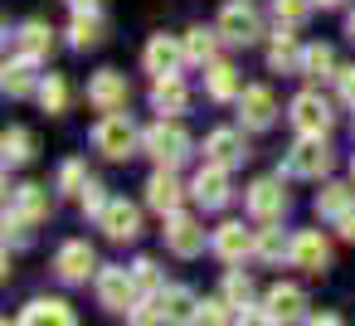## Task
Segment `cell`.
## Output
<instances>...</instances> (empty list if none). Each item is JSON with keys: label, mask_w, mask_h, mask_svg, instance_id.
I'll use <instances>...</instances> for the list:
<instances>
[{"label": "cell", "mask_w": 355, "mask_h": 326, "mask_svg": "<svg viewBox=\"0 0 355 326\" xmlns=\"http://www.w3.org/2000/svg\"><path fill=\"white\" fill-rule=\"evenodd\" d=\"M40 83H44V74H40V64H35V59H25V54L6 59V78H0V88H6L10 98H35V93H40Z\"/></svg>", "instance_id": "cell-24"}, {"label": "cell", "mask_w": 355, "mask_h": 326, "mask_svg": "<svg viewBox=\"0 0 355 326\" xmlns=\"http://www.w3.org/2000/svg\"><path fill=\"white\" fill-rule=\"evenodd\" d=\"M107 40V15L103 10H73V20H69V44L78 49V54H88V49H98Z\"/></svg>", "instance_id": "cell-25"}, {"label": "cell", "mask_w": 355, "mask_h": 326, "mask_svg": "<svg viewBox=\"0 0 355 326\" xmlns=\"http://www.w3.org/2000/svg\"><path fill=\"white\" fill-rule=\"evenodd\" d=\"M239 108V122H243V132H268L272 122H277V93L268 88V83H248L243 88V98L234 103Z\"/></svg>", "instance_id": "cell-9"}, {"label": "cell", "mask_w": 355, "mask_h": 326, "mask_svg": "<svg viewBox=\"0 0 355 326\" xmlns=\"http://www.w3.org/2000/svg\"><path fill=\"white\" fill-rule=\"evenodd\" d=\"M287 122H292V132H297V137H331V127H336L331 98H321L316 88L297 93V98L287 103Z\"/></svg>", "instance_id": "cell-5"}, {"label": "cell", "mask_w": 355, "mask_h": 326, "mask_svg": "<svg viewBox=\"0 0 355 326\" xmlns=\"http://www.w3.org/2000/svg\"><path fill=\"white\" fill-rule=\"evenodd\" d=\"M243 88H248V83H243V74H239L234 64L219 59V64L205 69V98H209V103H239Z\"/></svg>", "instance_id": "cell-22"}, {"label": "cell", "mask_w": 355, "mask_h": 326, "mask_svg": "<svg viewBox=\"0 0 355 326\" xmlns=\"http://www.w3.org/2000/svg\"><path fill=\"white\" fill-rule=\"evenodd\" d=\"M156 302H161V311H166L171 326H195V316H200V307H205L185 282H166V292H161Z\"/></svg>", "instance_id": "cell-23"}, {"label": "cell", "mask_w": 355, "mask_h": 326, "mask_svg": "<svg viewBox=\"0 0 355 326\" xmlns=\"http://www.w3.org/2000/svg\"><path fill=\"white\" fill-rule=\"evenodd\" d=\"M336 166V151L326 137H297L282 156V175L287 180H321L326 171Z\"/></svg>", "instance_id": "cell-3"}, {"label": "cell", "mask_w": 355, "mask_h": 326, "mask_svg": "<svg viewBox=\"0 0 355 326\" xmlns=\"http://www.w3.org/2000/svg\"><path fill=\"white\" fill-rule=\"evenodd\" d=\"M107 200H112V195L103 190V180H93V185L83 190V200H78V205H83V214H93V219H98V214L107 209Z\"/></svg>", "instance_id": "cell-41"}, {"label": "cell", "mask_w": 355, "mask_h": 326, "mask_svg": "<svg viewBox=\"0 0 355 326\" xmlns=\"http://www.w3.org/2000/svg\"><path fill=\"white\" fill-rule=\"evenodd\" d=\"M345 35H350V40H355V6H350V10H345Z\"/></svg>", "instance_id": "cell-47"}, {"label": "cell", "mask_w": 355, "mask_h": 326, "mask_svg": "<svg viewBox=\"0 0 355 326\" xmlns=\"http://www.w3.org/2000/svg\"><path fill=\"white\" fill-rule=\"evenodd\" d=\"M132 277H137V292L141 297H161L166 292V277H161V263L156 258H137L132 263Z\"/></svg>", "instance_id": "cell-36"}, {"label": "cell", "mask_w": 355, "mask_h": 326, "mask_svg": "<svg viewBox=\"0 0 355 326\" xmlns=\"http://www.w3.org/2000/svg\"><path fill=\"white\" fill-rule=\"evenodd\" d=\"M336 74H340L336 49H331V44H306V54H302V78H306V83H336Z\"/></svg>", "instance_id": "cell-30"}, {"label": "cell", "mask_w": 355, "mask_h": 326, "mask_svg": "<svg viewBox=\"0 0 355 326\" xmlns=\"http://www.w3.org/2000/svg\"><path fill=\"white\" fill-rule=\"evenodd\" d=\"M54 277L69 282V287L98 277V253H93V243H88V239H69V243H59V253H54Z\"/></svg>", "instance_id": "cell-7"}, {"label": "cell", "mask_w": 355, "mask_h": 326, "mask_svg": "<svg viewBox=\"0 0 355 326\" xmlns=\"http://www.w3.org/2000/svg\"><path fill=\"white\" fill-rule=\"evenodd\" d=\"M49 209H54V195H49V185H15L10 190V214L15 219H25V224H44L49 219Z\"/></svg>", "instance_id": "cell-21"}, {"label": "cell", "mask_w": 355, "mask_h": 326, "mask_svg": "<svg viewBox=\"0 0 355 326\" xmlns=\"http://www.w3.org/2000/svg\"><path fill=\"white\" fill-rule=\"evenodd\" d=\"M190 146H195V141H190V132H185L180 117H156V122L141 132V151H146L156 166H171V171L190 156Z\"/></svg>", "instance_id": "cell-2"}, {"label": "cell", "mask_w": 355, "mask_h": 326, "mask_svg": "<svg viewBox=\"0 0 355 326\" xmlns=\"http://www.w3.org/2000/svg\"><path fill=\"white\" fill-rule=\"evenodd\" d=\"M224 302L229 307H253V277L248 273H224Z\"/></svg>", "instance_id": "cell-38"}, {"label": "cell", "mask_w": 355, "mask_h": 326, "mask_svg": "<svg viewBox=\"0 0 355 326\" xmlns=\"http://www.w3.org/2000/svg\"><path fill=\"white\" fill-rule=\"evenodd\" d=\"M161 234H166V248H171L175 258H200L205 243H209V239H205V224H200L195 214H185V209H180V214H166V229H161Z\"/></svg>", "instance_id": "cell-13"}, {"label": "cell", "mask_w": 355, "mask_h": 326, "mask_svg": "<svg viewBox=\"0 0 355 326\" xmlns=\"http://www.w3.org/2000/svg\"><path fill=\"white\" fill-rule=\"evenodd\" d=\"M93 185V175H88V161H78V156H69L64 166H59V190L64 195H73V200H83V190Z\"/></svg>", "instance_id": "cell-35"}, {"label": "cell", "mask_w": 355, "mask_h": 326, "mask_svg": "<svg viewBox=\"0 0 355 326\" xmlns=\"http://www.w3.org/2000/svg\"><path fill=\"white\" fill-rule=\"evenodd\" d=\"M306 326H345L336 311H321V316H306Z\"/></svg>", "instance_id": "cell-45"}, {"label": "cell", "mask_w": 355, "mask_h": 326, "mask_svg": "<svg viewBox=\"0 0 355 326\" xmlns=\"http://www.w3.org/2000/svg\"><path fill=\"white\" fill-rule=\"evenodd\" d=\"M263 311L277 321V326H306V292L297 287V282H277V287H268L263 292Z\"/></svg>", "instance_id": "cell-12"}, {"label": "cell", "mask_w": 355, "mask_h": 326, "mask_svg": "<svg viewBox=\"0 0 355 326\" xmlns=\"http://www.w3.org/2000/svg\"><path fill=\"white\" fill-rule=\"evenodd\" d=\"M350 209H355V185L331 180V185L316 190V214H321V219H340V214H350Z\"/></svg>", "instance_id": "cell-31"}, {"label": "cell", "mask_w": 355, "mask_h": 326, "mask_svg": "<svg viewBox=\"0 0 355 326\" xmlns=\"http://www.w3.org/2000/svg\"><path fill=\"white\" fill-rule=\"evenodd\" d=\"M180 40H185V59H190V64H200V69L219 64V44H224V35H219L214 25H190Z\"/></svg>", "instance_id": "cell-28"}, {"label": "cell", "mask_w": 355, "mask_h": 326, "mask_svg": "<svg viewBox=\"0 0 355 326\" xmlns=\"http://www.w3.org/2000/svg\"><path fill=\"white\" fill-rule=\"evenodd\" d=\"M209 248H214V258H224V263L234 268V263L253 258V248H258V229H243L239 219H224V224L209 234Z\"/></svg>", "instance_id": "cell-14"}, {"label": "cell", "mask_w": 355, "mask_h": 326, "mask_svg": "<svg viewBox=\"0 0 355 326\" xmlns=\"http://www.w3.org/2000/svg\"><path fill=\"white\" fill-rule=\"evenodd\" d=\"M316 6H321V10H340V6H345V0H316Z\"/></svg>", "instance_id": "cell-48"}, {"label": "cell", "mask_w": 355, "mask_h": 326, "mask_svg": "<svg viewBox=\"0 0 355 326\" xmlns=\"http://www.w3.org/2000/svg\"><path fill=\"white\" fill-rule=\"evenodd\" d=\"M40 151L35 132L30 127H6V137H0V156H6V166H30Z\"/></svg>", "instance_id": "cell-32"}, {"label": "cell", "mask_w": 355, "mask_h": 326, "mask_svg": "<svg viewBox=\"0 0 355 326\" xmlns=\"http://www.w3.org/2000/svg\"><path fill=\"white\" fill-rule=\"evenodd\" d=\"M69 10H103V0H69Z\"/></svg>", "instance_id": "cell-46"}, {"label": "cell", "mask_w": 355, "mask_h": 326, "mask_svg": "<svg viewBox=\"0 0 355 326\" xmlns=\"http://www.w3.org/2000/svg\"><path fill=\"white\" fill-rule=\"evenodd\" d=\"M15 54L44 64V59L54 54V25H44V20H25V25L15 30Z\"/></svg>", "instance_id": "cell-27"}, {"label": "cell", "mask_w": 355, "mask_h": 326, "mask_svg": "<svg viewBox=\"0 0 355 326\" xmlns=\"http://www.w3.org/2000/svg\"><path fill=\"white\" fill-rule=\"evenodd\" d=\"M127 321H132V326H171V321H166V311H161V302H156V297H151V302H137V307H132V311H127Z\"/></svg>", "instance_id": "cell-39"}, {"label": "cell", "mask_w": 355, "mask_h": 326, "mask_svg": "<svg viewBox=\"0 0 355 326\" xmlns=\"http://www.w3.org/2000/svg\"><path fill=\"white\" fill-rule=\"evenodd\" d=\"M185 64H190L185 59V40H175V35H151L146 49H141V69L151 78H175Z\"/></svg>", "instance_id": "cell-8"}, {"label": "cell", "mask_w": 355, "mask_h": 326, "mask_svg": "<svg viewBox=\"0 0 355 326\" xmlns=\"http://www.w3.org/2000/svg\"><path fill=\"white\" fill-rule=\"evenodd\" d=\"M287 190H282V175H258L248 190H243V209L258 219V224H282L287 214Z\"/></svg>", "instance_id": "cell-6"}, {"label": "cell", "mask_w": 355, "mask_h": 326, "mask_svg": "<svg viewBox=\"0 0 355 326\" xmlns=\"http://www.w3.org/2000/svg\"><path fill=\"white\" fill-rule=\"evenodd\" d=\"M336 229H340V239H345V243H355V209H350V214H340V219H336Z\"/></svg>", "instance_id": "cell-44"}, {"label": "cell", "mask_w": 355, "mask_h": 326, "mask_svg": "<svg viewBox=\"0 0 355 326\" xmlns=\"http://www.w3.org/2000/svg\"><path fill=\"white\" fill-rule=\"evenodd\" d=\"M214 30L224 35V44L248 49V44H258V40H263V15H258L253 0H224V6H219V20H214Z\"/></svg>", "instance_id": "cell-4"}, {"label": "cell", "mask_w": 355, "mask_h": 326, "mask_svg": "<svg viewBox=\"0 0 355 326\" xmlns=\"http://www.w3.org/2000/svg\"><path fill=\"white\" fill-rule=\"evenodd\" d=\"M190 195H195V205L200 209H224L229 200H234V180H229V171L224 166H200V175L190 180Z\"/></svg>", "instance_id": "cell-16"}, {"label": "cell", "mask_w": 355, "mask_h": 326, "mask_svg": "<svg viewBox=\"0 0 355 326\" xmlns=\"http://www.w3.org/2000/svg\"><path fill=\"white\" fill-rule=\"evenodd\" d=\"M311 10H316V0H272V15H277V25H287V30L306 25Z\"/></svg>", "instance_id": "cell-37"}, {"label": "cell", "mask_w": 355, "mask_h": 326, "mask_svg": "<svg viewBox=\"0 0 355 326\" xmlns=\"http://www.w3.org/2000/svg\"><path fill=\"white\" fill-rule=\"evenodd\" d=\"M20 326H78V316H73V307L64 297H35L20 311Z\"/></svg>", "instance_id": "cell-26"}, {"label": "cell", "mask_w": 355, "mask_h": 326, "mask_svg": "<svg viewBox=\"0 0 355 326\" xmlns=\"http://www.w3.org/2000/svg\"><path fill=\"white\" fill-rule=\"evenodd\" d=\"M127 103H132V83H127V74H117V69H98V74L88 78V108H98V112H127Z\"/></svg>", "instance_id": "cell-11"}, {"label": "cell", "mask_w": 355, "mask_h": 326, "mask_svg": "<svg viewBox=\"0 0 355 326\" xmlns=\"http://www.w3.org/2000/svg\"><path fill=\"white\" fill-rule=\"evenodd\" d=\"M253 258H258V263H282V258L292 263V239H287L277 224H263V229H258V248H253Z\"/></svg>", "instance_id": "cell-33"}, {"label": "cell", "mask_w": 355, "mask_h": 326, "mask_svg": "<svg viewBox=\"0 0 355 326\" xmlns=\"http://www.w3.org/2000/svg\"><path fill=\"white\" fill-rule=\"evenodd\" d=\"M292 268H302V273H311V277H321V273L331 268V243H326L321 229L292 234Z\"/></svg>", "instance_id": "cell-19"}, {"label": "cell", "mask_w": 355, "mask_h": 326, "mask_svg": "<svg viewBox=\"0 0 355 326\" xmlns=\"http://www.w3.org/2000/svg\"><path fill=\"white\" fill-rule=\"evenodd\" d=\"M302 54H306V44L287 25H277V35H272V44H268L263 59H268V74H282L287 78V74H302Z\"/></svg>", "instance_id": "cell-20"}, {"label": "cell", "mask_w": 355, "mask_h": 326, "mask_svg": "<svg viewBox=\"0 0 355 326\" xmlns=\"http://www.w3.org/2000/svg\"><path fill=\"white\" fill-rule=\"evenodd\" d=\"M336 93H340V103L355 108V64H340V74H336Z\"/></svg>", "instance_id": "cell-42"}, {"label": "cell", "mask_w": 355, "mask_h": 326, "mask_svg": "<svg viewBox=\"0 0 355 326\" xmlns=\"http://www.w3.org/2000/svg\"><path fill=\"white\" fill-rule=\"evenodd\" d=\"M93 287H98V302H103L107 311H132V307L141 302V292H137V277H132V268H98Z\"/></svg>", "instance_id": "cell-10"}, {"label": "cell", "mask_w": 355, "mask_h": 326, "mask_svg": "<svg viewBox=\"0 0 355 326\" xmlns=\"http://www.w3.org/2000/svg\"><path fill=\"white\" fill-rule=\"evenodd\" d=\"M350 175H355V161H350Z\"/></svg>", "instance_id": "cell-49"}, {"label": "cell", "mask_w": 355, "mask_h": 326, "mask_svg": "<svg viewBox=\"0 0 355 326\" xmlns=\"http://www.w3.org/2000/svg\"><path fill=\"white\" fill-rule=\"evenodd\" d=\"M88 141H93V151L107 156V161H132V156L141 151V132H137L132 112H103V117L93 122Z\"/></svg>", "instance_id": "cell-1"}, {"label": "cell", "mask_w": 355, "mask_h": 326, "mask_svg": "<svg viewBox=\"0 0 355 326\" xmlns=\"http://www.w3.org/2000/svg\"><path fill=\"white\" fill-rule=\"evenodd\" d=\"M190 108V88H185V78L175 74V78H151V112H161V117H180Z\"/></svg>", "instance_id": "cell-29"}, {"label": "cell", "mask_w": 355, "mask_h": 326, "mask_svg": "<svg viewBox=\"0 0 355 326\" xmlns=\"http://www.w3.org/2000/svg\"><path fill=\"white\" fill-rule=\"evenodd\" d=\"M229 311H234V307H229L224 297H214V302H205V307H200L195 326H229Z\"/></svg>", "instance_id": "cell-40"}, {"label": "cell", "mask_w": 355, "mask_h": 326, "mask_svg": "<svg viewBox=\"0 0 355 326\" xmlns=\"http://www.w3.org/2000/svg\"><path fill=\"white\" fill-rule=\"evenodd\" d=\"M40 108L49 112V117H64V108H69V78L64 74H44V83H40Z\"/></svg>", "instance_id": "cell-34"}, {"label": "cell", "mask_w": 355, "mask_h": 326, "mask_svg": "<svg viewBox=\"0 0 355 326\" xmlns=\"http://www.w3.org/2000/svg\"><path fill=\"white\" fill-rule=\"evenodd\" d=\"M98 229L112 243H132V239H141V209L132 200H107V209L98 214Z\"/></svg>", "instance_id": "cell-18"}, {"label": "cell", "mask_w": 355, "mask_h": 326, "mask_svg": "<svg viewBox=\"0 0 355 326\" xmlns=\"http://www.w3.org/2000/svg\"><path fill=\"white\" fill-rule=\"evenodd\" d=\"M239 326H277V321H272L263 307H243V311H239Z\"/></svg>", "instance_id": "cell-43"}, {"label": "cell", "mask_w": 355, "mask_h": 326, "mask_svg": "<svg viewBox=\"0 0 355 326\" xmlns=\"http://www.w3.org/2000/svg\"><path fill=\"white\" fill-rule=\"evenodd\" d=\"M205 161H209V166H224V171L243 166V161H248L243 132H239V127H214V132L205 137Z\"/></svg>", "instance_id": "cell-17"}, {"label": "cell", "mask_w": 355, "mask_h": 326, "mask_svg": "<svg viewBox=\"0 0 355 326\" xmlns=\"http://www.w3.org/2000/svg\"><path fill=\"white\" fill-rule=\"evenodd\" d=\"M185 185H180V175L171 171V166H156L151 175H146V205L166 219V214H180V205H185Z\"/></svg>", "instance_id": "cell-15"}]
</instances>
